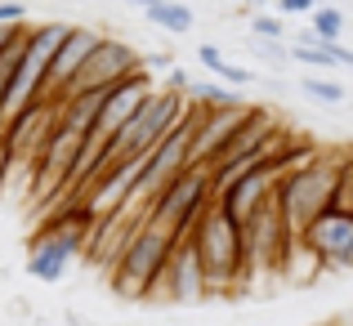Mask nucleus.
<instances>
[{
	"label": "nucleus",
	"mask_w": 353,
	"mask_h": 326,
	"mask_svg": "<svg viewBox=\"0 0 353 326\" xmlns=\"http://www.w3.org/2000/svg\"><path fill=\"white\" fill-rule=\"evenodd\" d=\"M345 165H349V152H318L300 170L277 179V206H282L286 228H291L295 241L309 232L313 219L345 206Z\"/></svg>",
	"instance_id": "1"
},
{
	"label": "nucleus",
	"mask_w": 353,
	"mask_h": 326,
	"mask_svg": "<svg viewBox=\"0 0 353 326\" xmlns=\"http://www.w3.org/2000/svg\"><path fill=\"white\" fill-rule=\"evenodd\" d=\"M188 237H192V250H197L201 268H206L210 291H233V286H241L250 277L246 237H241V228L219 206H210Z\"/></svg>",
	"instance_id": "2"
},
{
	"label": "nucleus",
	"mask_w": 353,
	"mask_h": 326,
	"mask_svg": "<svg viewBox=\"0 0 353 326\" xmlns=\"http://www.w3.org/2000/svg\"><path fill=\"white\" fill-rule=\"evenodd\" d=\"M68 32H72L68 23H36L32 27L23 63H18L14 81H9V94H5V103H0V130L32 103H45V81H50V68H54V59H59V45L68 41Z\"/></svg>",
	"instance_id": "3"
},
{
	"label": "nucleus",
	"mask_w": 353,
	"mask_h": 326,
	"mask_svg": "<svg viewBox=\"0 0 353 326\" xmlns=\"http://www.w3.org/2000/svg\"><path fill=\"white\" fill-rule=\"evenodd\" d=\"M170 232H161L157 223H143V228L130 237V246L121 250V259L112 264V291L125 295V300H152L157 282H161L165 264H170V250H174Z\"/></svg>",
	"instance_id": "4"
},
{
	"label": "nucleus",
	"mask_w": 353,
	"mask_h": 326,
	"mask_svg": "<svg viewBox=\"0 0 353 326\" xmlns=\"http://www.w3.org/2000/svg\"><path fill=\"white\" fill-rule=\"evenodd\" d=\"M210 206H215V179H210V170L206 165H188L179 179H170L152 197L148 223H157V228L170 232V237H188Z\"/></svg>",
	"instance_id": "5"
},
{
	"label": "nucleus",
	"mask_w": 353,
	"mask_h": 326,
	"mask_svg": "<svg viewBox=\"0 0 353 326\" xmlns=\"http://www.w3.org/2000/svg\"><path fill=\"white\" fill-rule=\"evenodd\" d=\"M241 237H246L250 268H286V255H291L295 237L286 228L282 206H277V192H273V201H264L255 215L241 223Z\"/></svg>",
	"instance_id": "6"
},
{
	"label": "nucleus",
	"mask_w": 353,
	"mask_h": 326,
	"mask_svg": "<svg viewBox=\"0 0 353 326\" xmlns=\"http://www.w3.org/2000/svg\"><path fill=\"white\" fill-rule=\"evenodd\" d=\"M255 112L259 108H246V103L219 108V112H206V108L188 103V116L197 121V130H192V165H210L241 134V130L250 125V116H255Z\"/></svg>",
	"instance_id": "7"
},
{
	"label": "nucleus",
	"mask_w": 353,
	"mask_h": 326,
	"mask_svg": "<svg viewBox=\"0 0 353 326\" xmlns=\"http://www.w3.org/2000/svg\"><path fill=\"white\" fill-rule=\"evenodd\" d=\"M139 68H143V54H139L134 45L103 36V41H99V50L90 54V63L81 68L72 94H99V90H112L117 81H125L130 72H139ZM72 94H68V99H72ZM68 99H63V103H68Z\"/></svg>",
	"instance_id": "8"
},
{
	"label": "nucleus",
	"mask_w": 353,
	"mask_h": 326,
	"mask_svg": "<svg viewBox=\"0 0 353 326\" xmlns=\"http://www.w3.org/2000/svg\"><path fill=\"white\" fill-rule=\"evenodd\" d=\"M210 295V282H206V268H201L197 250H192V237H179L170 250V264H165L161 282H157L152 300H165V304H201Z\"/></svg>",
	"instance_id": "9"
},
{
	"label": "nucleus",
	"mask_w": 353,
	"mask_h": 326,
	"mask_svg": "<svg viewBox=\"0 0 353 326\" xmlns=\"http://www.w3.org/2000/svg\"><path fill=\"white\" fill-rule=\"evenodd\" d=\"M152 72L148 68H139V72H130L125 81H117L112 90H108V99H103V108H99V121H94V134L90 139H99V143H112V139L121 134V130L134 121V112L148 103V94H152Z\"/></svg>",
	"instance_id": "10"
},
{
	"label": "nucleus",
	"mask_w": 353,
	"mask_h": 326,
	"mask_svg": "<svg viewBox=\"0 0 353 326\" xmlns=\"http://www.w3.org/2000/svg\"><path fill=\"white\" fill-rule=\"evenodd\" d=\"M300 241L313 250V259H318V264L353 268V210H345V206L327 210L322 219L309 223V232H304Z\"/></svg>",
	"instance_id": "11"
},
{
	"label": "nucleus",
	"mask_w": 353,
	"mask_h": 326,
	"mask_svg": "<svg viewBox=\"0 0 353 326\" xmlns=\"http://www.w3.org/2000/svg\"><path fill=\"white\" fill-rule=\"evenodd\" d=\"M99 41H103V36H99L94 27H72L68 32V41L59 45V59H54V68H50V81H45V103L59 108L63 99L72 94V85H77L81 68L90 63V54L99 50Z\"/></svg>",
	"instance_id": "12"
},
{
	"label": "nucleus",
	"mask_w": 353,
	"mask_h": 326,
	"mask_svg": "<svg viewBox=\"0 0 353 326\" xmlns=\"http://www.w3.org/2000/svg\"><path fill=\"white\" fill-rule=\"evenodd\" d=\"M143 18H148L152 27H161V32H170V36L192 32V23H197V14H192L188 0H161V5L143 9Z\"/></svg>",
	"instance_id": "13"
},
{
	"label": "nucleus",
	"mask_w": 353,
	"mask_h": 326,
	"mask_svg": "<svg viewBox=\"0 0 353 326\" xmlns=\"http://www.w3.org/2000/svg\"><path fill=\"white\" fill-rule=\"evenodd\" d=\"M291 59H295V63H304V68H318V72H336V68H340V63H336V54H331V45H322L313 32L295 36Z\"/></svg>",
	"instance_id": "14"
},
{
	"label": "nucleus",
	"mask_w": 353,
	"mask_h": 326,
	"mask_svg": "<svg viewBox=\"0 0 353 326\" xmlns=\"http://www.w3.org/2000/svg\"><path fill=\"white\" fill-rule=\"evenodd\" d=\"M309 32L318 36L322 45H336L340 36H345V14H340L336 5H318V9L309 14Z\"/></svg>",
	"instance_id": "15"
},
{
	"label": "nucleus",
	"mask_w": 353,
	"mask_h": 326,
	"mask_svg": "<svg viewBox=\"0 0 353 326\" xmlns=\"http://www.w3.org/2000/svg\"><path fill=\"white\" fill-rule=\"evenodd\" d=\"M250 54H255L259 63H268V68H277V72H286L291 68V45H282V41H255V36H250V45H246Z\"/></svg>",
	"instance_id": "16"
},
{
	"label": "nucleus",
	"mask_w": 353,
	"mask_h": 326,
	"mask_svg": "<svg viewBox=\"0 0 353 326\" xmlns=\"http://www.w3.org/2000/svg\"><path fill=\"white\" fill-rule=\"evenodd\" d=\"M188 103H197V108H206V112H219V108H237L241 99H237V94H228L224 85H192Z\"/></svg>",
	"instance_id": "17"
},
{
	"label": "nucleus",
	"mask_w": 353,
	"mask_h": 326,
	"mask_svg": "<svg viewBox=\"0 0 353 326\" xmlns=\"http://www.w3.org/2000/svg\"><path fill=\"white\" fill-rule=\"evenodd\" d=\"M300 90L318 103H345V85L331 77H300Z\"/></svg>",
	"instance_id": "18"
},
{
	"label": "nucleus",
	"mask_w": 353,
	"mask_h": 326,
	"mask_svg": "<svg viewBox=\"0 0 353 326\" xmlns=\"http://www.w3.org/2000/svg\"><path fill=\"white\" fill-rule=\"evenodd\" d=\"M250 36H255V41H286V18L255 14V18H250Z\"/></svg>",
	"instance_id": "19"
},
{
	"label": "nucleus",
	"mask_w": 353,
	"mask_h": 326,
	"mask_svg": "<svg viewBox=\"0 0 353 326\" xmlns=\"http://www.w3.org/2000/svg\"><path fill=\"white\" fill-rule=\"evenodd\" d=\"M197 59H201V68H210V72H215V77H219V72H224V68H228V59H224V50H219V45H215V41H210V45H197Z\"/></svg>",
	"instance_id": "20"
},
{
	"label": "nucleus",
	"mask_w": 353,
	"mask_h": 326,
	"mask_svg": "<svg viewBox=\"0 0 353 326\" xmlns=\"http://www.w3.org/2000/svg\"><path fill=\"white\" fill-rule=\"evenodd\" d=\"M27 23V5L18 0H0V27H23Z\"/></svg>",
	"instance_id": "21"
},
{
	"label": "nucleus",
	"mask_w": 353,
	"mask_h": 326,
	"mask_svg": "<svg viewBox=\"0 0 353 326\" xmlns=\"http://www.w3.org/2000/svg\"><path fill=\"white\" fill-rule=\"evenodd\" d=\"M318 0H277V18H295V14H313Z\"/></svg>",
	"instance_id": "22"
},
{
	"label": "nucleus",
	"mask_w": 353,
	"mask_h": 326,
	"mask_svg": "<svg viewBox=\"0 0 353 326\" xmlns=\"http://www.w3.org/2000/svg\"><path fill=\"white\" fill-rule=\"evenodd\" d=\"M219 81H233V85H250V81H259L250 68H241V63H228L224 72H219Z\"/></svg>",
	"instance_id": "23"
},
{
	"label": "nucleus",
	"mask_w": 353,
	"mask_h": 326,
	"mask_svg": "<svg viewBox=\"0 0 353 326\" xmlns=\"http://www.w3.org/2000/svg\"><path fill=\"white\" fill-rule=\"evenodd\" d=\"M345 210H353V152H349V165H345Z\"/></svg>",
	"instance_id": "24"
},
{
	"label": "nucleus",
	"mask_w": 353,
	"mask_h": 326,
	"mask_svg": "<svg viewBox=\"0 0 353 326\" xmlns=\"http://www.w3.org/2000/svg\"><path fill=\"white\" fill-rule=\"evenodd\" d=\"M9 156H14V152H9V143H5V130H0V179H5V165H9Z\"/></svg>",
	"instance_id": "25"
}]
</instances>
